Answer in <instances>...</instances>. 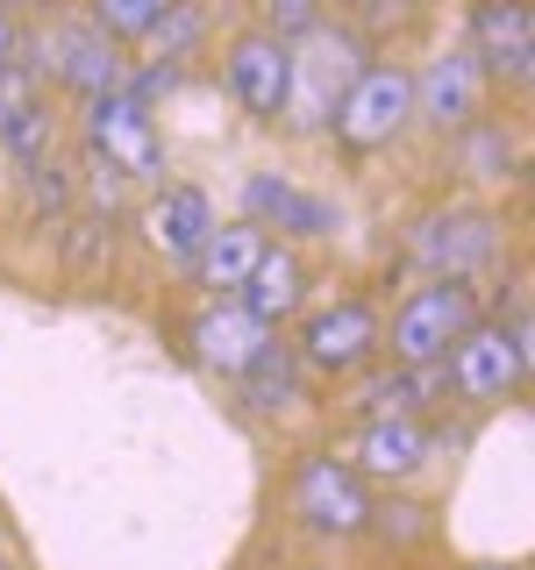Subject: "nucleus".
Segmentation results:
<instances>
[{"instance_id": "23", "label": "nucleus", "mask_w": 535, "mask_h": 570, "mask_svg": "<svg viewBox=\"0 0 535 570\" xmlns=\"http://www.w3.org/2000/svg\"><path fill=\"white\" fill-rule=\"evenodd\" d=\"M321 22V0H264V29L279 36V43H293V36H308Z\"/></svg>"}, {"instance_id": "21", "label": "nucleus", "mask_w": 535, "mask_h": 570, "mask_svg": "<svg viewBox=\"0 0 535 570\" xmlns=\"http://www.w3.org/2000/svg\"><path fill=\"white\" fill-rule=\"evenodd\" d=\"M150 36H157V50H165V58H186V50L201 43V8H193V0H172L165 22H157Z\"/></svg>"}, {"instance_id": "4", "label": "nucleus", "mask_w": 535, "mask_h": 570, "mask_svg": "<svg viewBox=\"0 0 535 570\" xmlns=\"http://www.w3.org/2000/svg\"><path fill=\"white\" fill-rule=\"evenodd\" d=\"M442 371H450L464 406H493V400H507V392H522V379H528V321H514V328L478 321V328L442 356Z\"/></svg>"}, {"instance_id": "27", "label": "nucleus", "mask_w": 535, "mask_h": 570, "mask_svg": "<svg viewBox=\"0 0 535 570\" xmlns=\"http://www.w3.org/2000/svg\"><path fill=\"white\" fill-rule=\"evenodd\" d=\"M0 178H8V150H0Z\"/></svg>"}, {"instance_id": "16", "label": "nucleus", "mask_w": 535, "mask_h": 570, "mask_svg": "<svg viewBox=\"0 0 535 570\" xmlns=\"http://www.w3.org/2000/svg\"><path fill=\"white\" fill-rule=\"evenodd\" d=\"M243 207H250V228L279 222L285 236H335V207L314 200V193H300V186H285V178H272V171H257L243 186Z\"/></svg>"}, {"instance_id": "24", "label": "nucleus", "mask_w": 535, "mask_h": 570, "mask_svg": "<svg viewBox=\"0 0 535 570\" xmlns=\"http://www.w3.org/2000/svg\"><path fill=\"white\" fill-rule=\"evenodd\" d=\"M22 58V29H14V14H0V71Z\"/></svg>"}, {"instance_id": "13", "label": "nucleus", "mask_w": 535, "mask_h": 570, "mask_svg": "<svg viewBox=\"0 0 535 570\" xmlns=\"http://www.w3.org/2000/svg\"><path fill=\"white\" fill-rule=\"evenodd\" d=\"M186 335H193V356H201L207 371H222V379H243V364L272 343V328H264V321H250L243 299H236V307H228V299H214V307L193 321Z\"/></svg>"}, {"instance_id": "26", "label": "nucleus", "mask_w": 535, "mask_h": 570, "mask_svg": "<svg viewBox=\"0 0 535 570\" xmlns=\"http://www.w3.org/2000/svg\"><path fill=\"white\" fill-rule=\"evenodd\" d=\"M471 570H507V563H471Z\"/></svg>"}, {"instance_id": "19", "label": "nucleus", "mask_w": 535, "mask_h": 570, "mask_svg": "<svg viewBox=\"0 0 535 570\" xmlns=\"http://www.w3.org/2000/svg\"><path fill=\"white\" fill-rule=\"evenodd\" d=\"M236 385H243V406H250V414H285V406L300 400V356H293V343H264L243 364Z\"/></svg>"}, {"instance_id": "20", "label": "nucleus", "mask_w": 535, "mask_h": 570, "mask_svg": "<svg viewBox=\"0 0 535 570\" xmlns=\"http://www.w3.org/2000/svg\"><path fill=\"white\" fill-rule=\"evenodd\" d=\"M172 0H94L86 8V22H94L107 43H136V36H150L157 22H165Z\"/></svg>"}, {"instance_id": "5", "label": "nucleus", "mask_w": 535, "mask_h": 570, "mask_svg": "<svg viewBox=\"0 0 535 570\" xmlns=\"http://www.w3.org/2000/svg\"><path fill=\"white\" fill-rule=\"evenodd\" d=\"M86 142H94V165L121 171V178H157L165 171V136H157L150 107L129 100V86L86 100Z\"/></svg>"}, {"instance_id": "12", "label": "nucleus", "mask_w": 535, "mask_h": 570, "mask_svg": "<svg viewBox=\"0 0 535 570\" xmlns=\"http://www.w3.org/2000/svg\"><path fill=\"white\" fill-rule=\"evenodd\" d=\"M43 50H50V71H58V79L71 86V94L79 100H94V94H115L121 86V50L107 43V36L94 29V22H58L43 36Z\"/></svg>"}, {"instance_id": "1", "label": "nucleus", "mask_w": 535, "mask_h": 570, "mask_svg": "<svg viewBox=\"0 0 535 570\" xmlns=\"http://www.w3.org/2000/svg\"><path fill=\"white\" fill-rule=\"evenodd\" d=\"M478 328V285L471 278H428L379 343L392 350V364H442L464 335Z\"/></svg>"}, {"instance_id": "14", "label": "nucleus", "mask_w": 535, "mask_h": 570, "mask_svg": "<svg viewBox=\"0 0 535 570\" xmlns=\"http://www.w3.org/2000/svg\"><path fill=\"white\" fill-rule=\"evenodd\" d=\"M300 307H308V264H300V249L264 243V257L250 264V278H243V314L264 321V328H279V321H293Z\"/></svg>"}, {"instance_id": "18", "label": "nucleus", "mask_w": 535, "mask_h": 570, "mask_svg": "<svg viewBox=\"0 0 535 570\" xmlns=\"http://www.w3.org/2000/svg\"><path fill=\"white\" fill-rule=\"evenodd\" d=\"M143 228H150V243L165 249V257L193 264V249H201L207 228H214V200H207L201 186H165L150 200V214H143Z\"/></svg>"}, {"instance_id": "25", "label": "nucleus", "mask_w": 535, "mask_h": 570, "mask_svg": "<svg viewBox=\"0 0 535 570\" xmlns=\"http://www.w3.org/2000/svg\"><path fill=\"white\" fill-rule=\"evenodd\" d=\"M14 8H29V0H0V14H14Z\"/></svg>"}, {"instance_id": "6", "label": "nucleus", "mask_w": 535, "mask_h": 570, "mask_svg": "<svg viewBox=\"0 0 535 570\" xmlns=\"http://www.w3.org/2000/svg\"><path fill=\"white\" fill-rule=\"evenodd\" d=\"M379 314L364 307V299H329V307H314L308 321H300V343L293 356L308 371H321V379H357V371L371 364L386 343H379Z\"/></svg>"}, {"instance_id": "10", "label": "nucleus", "mask_w": 535, "mask_h": 570, "mask_svg": "<svg viewBox=\"0 0 535 570\" xmlns=\"http://www.w3.org/2000/svg\"><path fill=\"white\" fill-rule=\"evenodd\" d=\"M464 50L478 58L486 79L528 86V71H535V14H528V0H478L471 43H464Z\"/></svg>"}, {"instance_id": "22", "label": "nucleus", "mask_w": 535, "mask_h": 570, "mask_svg": "<svg viewBox=\"0 0 535 570\" xmlns=\"http://www.w3.org/2000/svg\"><path fill=\"white\" fill-rule=\"evenodd\" d=\"M22 115H36V71L8 65V71H0V136H8Z\"/></svg>"}, {"instance_id": "7", "label": "nucleus", "mask_w": 535, "mask_h": 570, "mask_svg": "<svg viewBox=\"0 0 535 570\" xmlns=\"http://www.w3.org/2000/svg\"><path fill=\"white\" fill-rule=\"evenodd\" d=\"M293 513H300L314 534H335V542H343V534H364L371 521H379L364 478H357L343 456H308V463H300V478H293Z\"/></svg>"}, {"instance_id": "2", "label": "nucleus", "mask_w": 535, "mask_h": 570, "mask_svg": "<svg viewBox=\"0 0 535 570\" xmlns=\"http://www.w3.org/2000/svg\"><path fill=\"white\" fill-rule=\"evenodd\" d=\"M293 79H285V107L279 115L293 121V129H321V121L335 115V100H343V86L364 71V43H357L350 29H329L314 22L308 36H293Z\"/></svg>"}, {"instance_id": "11", "label": "nucleus", "mask_w": 535, "mask_h": 570, "mask_svg": "<svg viewBox=\"0 0 535 570\" xmlns=\"http://www.w3.org/2000/svg\"><path fill=\"white\" fill-rule=\"evenodd\" d=\"M285 79H293V43H279L272 29H243L236 43H228V94H236L243 115L279 121Z\"/></svg>"}, {"instance_id": "15", "label": "nucleus", "mask_w": 535, "mask_h": 570, "mask_svg": "<svg viewBox=\"0 0 535 570\" xmlns=\"http://www.w3.org/2000/svg\"><path fill=\"white\" fill-rule=\"evenodd\" d=\"M357 463L350 471L357 478H415L421 463H428V435H421V421H400V414H386V421H364L357 428Z\"/></svg>"}, {"instance_id": "9", "label": "nucleus", "mask_w": 535, "mask_h": 570, "mask_svg": "<svg viewBox=\"0 0 535 570\" xmlns=\"http://www.w3.org/2000/svg\"><path fill=\"white\" fill-rule=\"evenodd\" d=\"M478 107H486V71L471 50H442L428 58V71H415V121H428L436 136L471 129Z\"/></svg>"}, {"instance_id": "8", "label": "nucleus", "mask_w": 535, "mask_h": 570, "mask_svg": "<svg viewBox=\"0 0 535 570\" xmlns=\"http://www.w3.org/2000/svg\"><path fill=\"white\" fill-rule=\"evenodd\" d=\"M415 257L436 278H471L499 257V214L486 207H442L415 228Z\"/></svg>"}, {"instance_id": "17", "label": "nucleus", "mask_w": 535, "mask_h": 570, "mask_svg": "<svg viewBox=\"0 0 535 570\" xmlns=\"http://www.w3.org/2000/svg\"><path fill=\"white\" fill-rule=\"evenodd\" d=\"M264 257V228H250V222H214L207 228V243L201 249H193V264H186V272H193V285H207V293L214 299H222V293H243V278H250V264H257Z\"/></svg>"}, {"instance_id": "3", "label": "nucleus", "mask_w": 535, "mask_h": 570, "mask_svg": "<svg viewBox=\"0 0 535 570\" xmlns=\"http://www.w3.org/2000/svg\"><path fill=\"white\" fill-rule=\"evenodd\" d=\"M407 121H415V71L386 58V65H364V71L343 86L329 129H335V142H343V150H386V142L407 136Z\"/></svg>"}]
</instances>
